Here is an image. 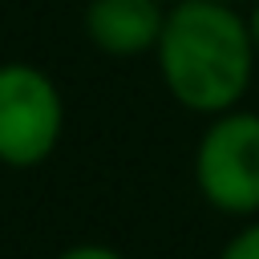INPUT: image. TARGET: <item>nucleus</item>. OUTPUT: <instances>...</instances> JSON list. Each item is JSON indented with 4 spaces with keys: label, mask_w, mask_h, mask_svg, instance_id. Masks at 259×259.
I'll use <instances>...</instances> for the list:
<instances>
[{
    "label": "nucleus",
    "mask_w": 259,
    "mask_h": 259,
    "mask_svg": "<svg viewBox=\"0 0 259 259\" xmlns=\"http://www.w3.org/2000/svg\"><path fill=\"white\" fill-rule=\"evenodd\" d=\"M53 259H125V255H121V251H113L109 243L85 239V243H69V247H61Z\"/></svg>",
    "instance_id": "nucleus-6"
},
{
    "label": "nucleus",
    "mask_w": 259,
    "mask_h": 259,
    "mask_svg": "<svg viewBox=\"0 0 259 259\" xmlns=\"http://www.w3.org/2000/svg\"><path fill=\"white\" fill-rule=\"evenodd\" d=\"M219 4H231V8H239V4H251V0H219Z\"/></svg>",
    "instance_id": "nucleus-8"
},
{
    "label": "nucleus",
    "mask_w": 259,
    "mask_h": 259,
    "mask_svg": "<svg viewBox=\"0 0 259 259\" xmlns=\"http://www.w3.org/2000/svg\"><path fill=\"white\" fill-rule=\"evenodd\" d=\"M190 174L210 210L227 219H255L259 214V113L235 105L227 113L206 117L194 142Z\"/></svg>",
    "instance_id": "nucleus-2"
},
{
    "label": "nucleus",
    "mask_w": 259,
    "mask_h": 259,
    "mask_svg": "<svg viewBox=\"0 0 259 259\" xmlns=\"http://www.w3.org/2000/svg\"><path fill=\"white\" fill-rule=\"evenodd\" d=\"M247 32H251V45L259 57V0H251V8H247Z\"/></svg>",
    "instance_id": "nucleus-7"
},
{
    "label": "nucleus",
    "mask_w": 259,
    "mask_h": 259,
    "mask_svg": "<svg viewBox=\"0 0 259 259\" xmlns=\"http://www.w3.org/2000/svg\"><path fill=\"white\" fill-rule=\"evenodd\" d=\"M65 134V93L32 61H0V166L49 162Z\"/></svg>",
    "instance_id": "nucleus-3"
},
{
    "label": "nucleus",
    "mask_w": 259,
    "mask_h": 259,
    "mask_svg": "<svg viewBox=\"0 0 259 259\" xmlns=\"http://www.w3.org/2000/svg\"><path fill=\"white\" fill-rule=\"evenodd\" d=\"M166 93L198 117L243 105L255 81V45L247 16L219 0H174L154 49Z\"/></svg>",
    "instance_id": "nucleus-1"
},
{
    "label": "nucleus",
    "mask_w": 259,
    "mask_h": 259,
    "mask_svg": "<svg viewBox=\"0 0 259 259\" xmlns=\"http://www.w3.org/2000/svg\"><path fill=\"white\" fill-rule=\"evenodd\" d=\"M219 259H259V214L243 219V227L223 243Z\"/></svg>",
    "instance_id": "nucleus-5"
},
{
    "label": "nucleus",
    "mask_w": 259,
    "mask_h": 259,
    "mask_svg": "<svg viewBox=\"0 0 259 259\" xmlns=\"http://www.w3.org/2000/svg\"><path fill=\"white\" fill-rule=\"evenodd\" d=\"M162 24H166L162 0H89L81 16L89 45L113 61H138L154 53Z\"/></svg>",
    "instance_id": "nucleus-4"
}]
</instances>
